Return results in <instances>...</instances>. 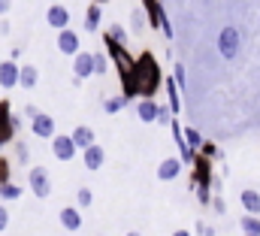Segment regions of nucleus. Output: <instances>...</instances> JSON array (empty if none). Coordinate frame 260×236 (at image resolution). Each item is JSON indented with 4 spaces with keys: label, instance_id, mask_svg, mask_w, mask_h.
<instances>
[{
    "label": "nucleus",
    "instance_id": "nucleus-1",
    "mask_svg": "<svg viewBox=\"0 0 260 236\" xmlns=\"http://www.w3.org/2000/svg\"><path fill=\"white\" fill-rule=\"evenodd\" d=\"M118 79H121V94L127 100H133V97L154 100V94L164 88V70H160V64H157V58L151 52H142L133 61V70L118 76Z\"/></svg>",
    "mask_w": 260,
    "mask_h": 236
},
{
    "label": "nucleus",
    "instance_id": "nucleus-2",
    "mask_svg": "<svg viewBox=\"0 0 260 236\" xmlns=\"http://www.w3.org/2000/svg\"><path fill=\"white\" fill-rule=\"evenodd\" d=\"M103 46H106V58H109V64L118 70V76H124V73H130L133 70V55L127 52V46H121V43H115L109 34L103 37Z\"/></svg>",
    "mask_w": 260,
    "mask_h": 236
},
{
    "label": "nucleus",
    "instance_id": "nucleus-3",
    "mask_svg": "<svg viewBox=\"0 0 260 236\" xmlns=\"http://www.w3.org/2000/svg\"><path fill=\"white\" fill-rule=\"evenodd\" d=\"M239 46H242V34H239V27L227 24V27L218 34V52H221V58L224 61H236L239 58Z\"/></svg>",
    "mask_w": 260,
    "mask_h": 236
},
{
    "label": "nucleus",
    "instance_id": "nucleus-4",
    "mask_svg": "<svg viewBox=\"0 0 260 236\" xmlns=\"http://www.w3.org/2000/svg\"><path fill=\"white\" fill-rule=\"evenodd\" d=\"M27 185H30V191H34L40 200H46V197L52 194V179H49V170H46V167H34V170L27 173Z\"/></svg>",
    "mask_w": 260,
    "mask_h": 236
},
{
    "label": "nucleus",
    "instance_id": "nucleus-5",
    "mask_svg": "<svg viewBox=\"0 0 260 236\" xmlns=\"http://www.w3.org/2000/svg\"><path fill=\"white\" fill-rule=\"evenodd\" d=\"M52 155H55L58 161H64V164L79 155V149H76V142H73L70 133H55V136H52Z\"/></svg>",
    "mask_w": 260,
    "mask_h": 236
},
{
    "label": "nucleus",
    "instance_id": "nucleus-6",
    "mask_svg": "<svg viewBox=\"0 0 260 236\" xmlns=\"http://www.w3.org/2000/svg\"><path fill=\"white\" fill-rule=\"evenodd\" d=\"M15 127H12V106L9 100H0V145H9L15 139Z\"/></svg>",
    "mask_w": 260,
    "mask_h": 236
},
{
    "label": "nucleus",
    "instance_id": "nucleus-7",
    "mask_svg": "<svg viewBox=\"0 0 260 236\" xmlns=\"http://www.w3.org/2000/svg\"><path fill=\"white\" fill-rule=\"evenodd\" d=\"M30 130H34V136H40V139H52L58 130H55V118L46 115V112H37V115L30 118Z\"/></svg>",
    "mask_w": 260,
    "mask_h": 236
},
{
    "label": "nucleus",
    "instance_id": "nucleus-8",
    "mask_svg": "<svg viewBox=\"0 0 260 236\" xmlns=\"http://www.w3.org/2000/svg\"><path fill=\"white\" fill-rule=\"evenodd\" d=\"M46 24H49V27H55V31L70 27V9H67L64 3H52V6L46 9Z\"/></svg>",
    "mask_w": 260,
    "mask_h": 236
},
{
    "label": "nucleus",
    "instance_id": "nucleus-9",
    "mask_svg": "<svg viewBox=\"0 0 260 236\" xmlns=\"http://www.w3.org/2000/svg\"><path fill=\"white\" fill-rule=\"evenodd\" d=\"M73 76L82 82L88 76H94V52H76L73 55Z\"/></svg>",
    "mask_w": 260,
    "mask_h": 236
},
{
    "label": "nucleus",
    "instance_id": "nucleus-10",
    "mask_svg": "<svg viewBox=\"0 0 260 236\" xmlns=\"http://www.w3.org/2000/svg\"><path fill=\"white\" fill-rule=\"evenodd\" d=\"M79 46H82V43H79V34H76L73 27L58 31V52H61V55H70V58H73L76 52H82Z\"/></svg>",
    "mask_w": 260,
    "mask_h": 236
},
{
    "label": "nucleus",
    "instance_id": "nucleus-11",
    "mask_svg": "<svg viewBox=\"0 0 260 236\" xmlns=\"http://www.w3.org/2000/svg\"><path fill=\"white\" fill-rule=\"evenodd\" d=\"M82 164H85V170H100L103 164H106V152H103V145L100 142H94V145H88L85 152H82Z\"/></svg>",
    "mask_w": 260,
    "mask_h": 236
},
{
    "label": "nucleus",
    "instance_id": "nucleus-12",
    "mask_svg": "<svg viewBox=\"0 0 260 236\" xmlns=\"http://www.w3.org/2000/svg\"><path fill=\"white\" fill-rule=\"evenodd\" d=\"M18 85V61H0V91Z\"/></svg>",
    "mask_w": 260,
    "mask_h": 236
},
{
    "label": "nucleus",
    "instance_id": "nucleus-13",
    "mask_svg": "<svg viewBox=\"0 0 260 236\" xmlns=\"http://www.w3.org/2000/svg\"><path fill=\"white\" fill-rule=\"evenodd\" d=\"M142 12H145V21H148L151 27H157V31H160V24L167 21V12H164L160 0H142Z\"/></svg>",
    "mask_w": 260,
    "mask_h": 236
},
{
    "label": "nucleus",
    "instance_id": "nucleus-14",
    "mask_svg": "<svg viewBox=\"0 0 260 236\" xmlns=\"http://www.w3.org/2000/svg\"><path fill=\"white\" fill-rule=\"evenodd\" d=\"M164 88H167V106L173 109V115H179L182 112V91H179L176 79L173 76H164Z\"/></svg>",
    "mask_w": 260,
    "mask_h": 236
},
{
    "label": "nucleus",
    "instance_id": "nucleus-15",
    "mask_svg": "<svg viewBox=\"0 0 260 236\" xmlns=\"http://www.w3.org/2000/svg\"><path fill=\"white\" fill-rule=\"evenodd\" d=\"M182 167H185V164H182L179 158H164L160 167H157V179H160V182H173V179H179Z\"/></svg>",
    "mask_w": 260,
    "mask_h": 236
},
{
    "label": "nucleus",
    "instance_id": "nucleus-16",
    "mask_svg": "<svg viewBox=\"0 0 260 236\" xmlns=\"http://www.w3.org/2000/svg\"><path fill=\"white\" fill-rule=\"evenodd\" d=\"M37 82H40V70H37L34 64H21V67H18V85H21L24 91H34Z\"/></svg>",
    "mask_w": 260,
    "mask_h": 236
},
{
    "label": "nucleus",
    "instance_id": "nucleus-17",
    "mask_svg": "<svg viewBox=\"0 0 260 236\" xmlns=\"http://www.w3.org/2000/svg\"><path fill=\"white\" fill-rule=\"evenodd\" d=\"M58 218H61L64 230H79V227H82V209H79V206H64V209L58 212Z\"/></svg>",
    "mask_w": 260,
    "mask_h": 236
},
{
    "label": "nucleus",
    "instance_id": "nucleus-18",
    "mask_svg": "<svg viewBox=\"0 0 260 236\" xmlns=\"http://www.w3.org/2000/svg\"><path fill=\"white\" fill-rule=\"evenodd\" d=\"M70 136H73V142H76V149H79V152H85L88 145H94V142H97V136H94V130H91L88 124H79Z\"/></svg>",
    "mask_w": 260,
    "mask_h": 236
},
{
    "label": "nucleus",
    "instance_id": "nucleus-19",
    "mask_svg": "<svg viewBox=\"0 0 260 236\" xmlns=\"http://www.w3.org/2000/svg\"><path fill=\"white\" fill-rule=\"evenodd\" d=\"M239 203H242V209L248 215H260V191H254V188L239 191Z\"/></svg>",
    "mask_w": 260,
    "mask_h": 236
},
{
    "label": "nucleus",
    "instance_id": "nucleus-20",
    "mask_svg": "<svg viewBox=\"0 0 260 236\" xmlns=\"http://www.w3.org/2000/svg\"><path fill=\"white\" fill-rule=\"evenodd\" d=\"M100 21H103V12H100V6H97V3H91V6L85 9V31H88V34L100 31Z\"/></svg>",
    "mask_w": 260,
    "mask_h": 236
},
{
    "label": "nucleus",
    "instance_id": "nucleus-21",
    "mask_svg": "<svg viewBox=\"0 0 260 236\" xmlns=\"http://www.w3.org/2000/svg\"><path fill=\"white\" fill-rule=\"evenodd\" d=\"M157 106H160V103H154V100H139L136 115L142 118V124H151V121L157 118Z\"/></svg>",
    "mask_w": 260,
    "mask_h": 236
},
{
    "label": "nucleus",
    "instance_id": "nucleus-22",
    "mask_svg": "<svg viewBox=\"0 0 260 236\" xmlns=\"http://www.w3.org/2000/svg\"><path fill=\"white\" fill-rule=\"evenodd\" d=\"M239 230L248 236H260V215H242L239 218Z\"/></svg>",
    "mask_w": 260,
    "mask_h": 236
},
{
    "label": "nucleus",
    "instance_id": "nucleus-23",
    "mask_svg": "<svg viewBox=\"0 0 260 236\" xmlns=\"http://www.w3.org/2000/svg\"><path fill=\"white\" fill-rule=\"evenodd\" d=\"M21 197V188L15 185V182H3L0 185V200L3 203H12V200H18Z\"/></svg>",
    "mask_w": 260,
    "mask_h": 236
},
{
    "label": "nucleus",
    "instance_id": "nucleus-24",
    "mask_svg": "<svg viewBox=\"0 0 260 236\" xmlns=\"http://www.w3.org/2000/svg\"><path fill=\"white\" fill-rule=\"evenodd\" d=\"M182 136H185V142H188V149H191V152H200L203 136H200V130H197V127H185V130H182Z\"/></svg>",
    "mask_w": 260,
    "mask_h": 236
},
{
    "label": "nucleus",
    "instance_id": "nucleus-25",
    "mask_svg": "<svg viewBox=\"0 0 260 236\" xmlns=\"http://www.w3.org/2000/svg\"><path fill=\"white\" fill-rule=\"evenodd\" d=\"M197 155H203V158H209V161H221V149H218L215 142H209V139H203V145H200Z\"/></svg>",
    "mask_w": 260,
    "mask_h": 236
},
{
    "label": "nucleus",
    "instance_id": "nucleus-26",
    "mask_svg": "<svg viewBox=\"0 0 260 236\" xmlns=\"http://www.w3.org/2000/svg\"><path fill=\"white\" fill-rule=\"evenodd\" d=\"M127 103H130V100H127V97H124V94H121V97H109V100L103 103V109H106L109 115H115V112H121V109H124Z\"/></svg>",
    "mask_w": 260,
    "mask_h": 236
},
{
    "label": "nucleus",
    "instance_id": "nucleus-27",
    "mask_svg": "<svg viewBox=\"0 0 260 236\" xmlns=\"http://www.w3.org/2000/svg\"><path fill=\"white\" fill-rule=\"evenodd\" d=\"M91 203H94V191H91V188H79V191H76V206H79V209H88Z\"/></svg>",
    "mask_w": 260,
    "mask_h": 236
},
{
    "label": "nucleus",
    "instance_id": "nucleus-28",
    "mask_svg": "<svg viewBox=\"0 0 260 236\" xmlns=\"http://www.w3.org/2000/svg\"><path fill=\"white\" fill-rule=\"evenodd\" d=\"M94 73H97V76L109 73V58H106V52H94Z\"/></svg>",
    "mask_w": 260,
    "mask_h": 236
},
{
    "label": "nucleus",
    "instance_id": "nucleus-29",
    "mask_svg": "<svg viewBox=\"0 0 260 236\" xmlns=\"http://www.w3.org/2000/svg\"><path fill=\"white\" fill-rule=\"evenodd\" d=\"M106 34H109V37H112L115 43H121V46H127V31H124L121 24H112V27H109Z\"/></svg>",
    "mask_w": 260,
    "mask_h": 236
},
{
    "label": "nucleus",
    "instance_id": "nucleus-30",
    "mask_svg": "<svg viewBox=\"0 0 260 236\" xmlns=\"http://www.w3.org/2000/svg\"><path fill=\"white\" fill-rule=\"evenodd\" d=\"M3 182H12V167H9V161L0 155V185Z\"/></svg>",
    "mask_w": 260,
    "mask_h": 236
},
{
    "label": "nucleus",
    "instance_id": "nucleus-31",
    "mask_svg": "<svg viewBox=\"0 0 260 236\" xmlns=\"http://www.w3.org/2000/svg\"><path fill=\"white\" fill-rule=\"evenodd\" d=\"M154 121H157V124H164V127H167V124H170V121H173V109H170V106H157V118H154Z\"/></svg>",
    "mask_w": 260,
    "mask_h": 236
},
{
    "label": "nucleus",
    "instance_id": "nucleus-32",
    "mask_svg": "<svg viewBox=\"0 0 260 236\" xmlns=\"http://www.w3.org/2000/svg\"><path fill=\"white\" fill-rule=\"evenodd\" d=\"M173 79H176L179 91H185V85H188V82H185V67H182V64H176V67H173Z\"/></svg>",
    "mask_w": 260,
    "mask_h": 236
},
{
    "label": "nucleus",
    "instance_id": "nucleus-33",
    "mask_svg": "<svg viewBox=\"0 0 260 236\" xmlns=\"http://www.w3.org/2000/svg\"><path fill=\"white\" fill-rule=\"evenodd\" d=\"M209 206L215 209V215H224V212H227V203H224L221 194H212V203H209Z\"/></svg>",
    "mask_w": 260,
    "mask_h": 236
},
{
    "label": "nucleus",
    "instance_id": "nucleus-34",
    "mask_svg": "<svg viewBox=\"0 0 260 236\" xmlns=\"http://www.w3.org/2000/svg\"><path fill=\"white\" fill-rule=\"evenodd\" d=\"M6 227H9V209H6V206L0 203V233H3Z\"/></svg>",
    "mask_w": 260,
    "mask_h": 236
},
{
    "label": "nucleus",
    "instance_id": "nucleus-35",
    "mask_svg": "<svg viewBox=\"0 0 260 236\" xmlns=\"http://www.w3.org/2000/svg\"><path fill=\"white\" fill-rule=\"evenodd\" d=\"M133 27H136V31H142V27H145V12H139V9L133 12Z\"/></svg>",
    "mask_w": 260,
    "mask_h": 236
},
{
    "label": "nucleus",
    "instance_id": "nucleus-36",
    "mask_svg": "<svg viewBox=\"0 0 260 236\" xmlns=\"http://www.w3.org/2000/svg\"><path fill=\"white\" fill-rule=\"evenodd\" d=\"M197 236H215V227H209V224L197 221Z\"/></svg>",
    "mask_w": 260,
    "mask_h": 236
},
{
    "label": "nucleus",
    "instance_id": "nucleus-37",
    "mask_svg": "<svg viewBox=\"0 0 260 236\" xmlns=\"http://www.w3.org/2000/svg\"><path fill=\"white\" fill-rule=\"evenodd\" d=\"M160 34H164L167 40H173V24H170V18H167V21L160 24Z\"/></svg>",
    "mask_w": 260,
    "mask_h": 236
},
{
    "label": "nucleus",
    "instance_id": "nucleus-38",
    "mask_svg": "<svg viewBox=\"0 0 260 236\" xmlns=\"http://www.w3.org/2000/svg\"><path fill=\"white\" fill-rule=\"evenodd\" d=\"M12 9V0H0V15H6Z\"/></svg>",
    "mask_w": 260,
    "mask_h": 236
},
{
    "label": "nucleus",
    "instance_id": "nucleus-39",
    "mask_svg": "<svg viewBox=\"0 0 260 236\" xmlns=\"http://www.w3.org/2000/svg\"><path fill=\"white\" fill-rule=\"evenodd\" d=\"M18 158L27 161V145H24V142H18Z\"/></svg>",
    "mask_w": 260,
    "mask_h": 236
},
{
    "label": "nucleus",
    "instance_id": "nucleus-40",
    "mask_svg": "<svg viewBox=\"0 0 260 236\" xmlns=\"http://www.w3.org/2000/svg\"><path fill=\"white\" fill-rule=\"evenodd\" d=\"M37 112H40V109H37L34 103H30V106H24V115H27V118H34V115H37Z\"/></svg>",
    "mask_w": 260,
    "mask_h": 236
},
{
    "label": "nucleus",
    "instance_id": "nucleus-41",
    "mask_svg": "<svg viewBox=\"0 0 260 236\" xmlns=\"http://www.w3.org/2000/svg\"><path fill=\"white\" fill-rule=\"evenodd\" d=\"M173 236H194V233H191V230H176Z\"/></svg>",
    "mask_w": 260,
    "mask_h": 236
},
{
    "label": "nucleus",
    "instance_id": "nucleus-42",
    "mask_svg": "<svg viewBox=\"0 0 260 236\" xmlns=\"http://www.w3.org/2000/svg\"><path fill=\"white\" fill-rule=\"evenodd\" d=\"M94 3H97V6H103V3H109V0H94Z\"/></svg>",
    "mask_w": 260,
    "mask_h": 236
},
{
    "label": "nucleus",
    "instance_id": "nucleus-43",
    "mask_svg": "<svg viewBox=\"0 0 260 236\" xmlns=\"http://www.w3.org/2000/svg\"><path fill=\"white\" fill-rule=\"evenodd\" d=\"M127 236H142V233H136V230H130V233Z\"/></svg>",
    "mask_w": 260,
    "mask_h": 236
},
{
    "label": "nucleus",
    "instance_id": "nucleus-44",
    "mask_svg": "<svg viewBox=\"0 0 260 236\" xmlns=\"http://www.w3.org/2000/svg\"><path fill=\"white\" fill-rule=\"evenodd\" d=\"M52 3H61V0H52Z\"/></svg>",
    "mask_w": 260,
    "mask_h": 236
},
{
    "label": "nucleus",
    "instance_id": "nucleus-45",
    "mask_svg": "<svg viewBox=\"0 0 260 236\" xmlns=\"http://www.w3.org/2000/svg\"><path fill=\"white\" fill-rule=\"evenodd\" d=\"M0 152H3V145H0Z\"/></svg>",
    "mask_w": 260,
    "mask_h": 236
},
{
    "label": "nucleus",
    "instance_id": "nucleus-46",
    "mask_svg": "<svg viewBox=\"0 0 260 236\" xmlns=\"http://www.w3.org/2000/svg\"><path fill=\"white\" fill-rule=\"evenodd\" d=\"M242 236H248V233H242Z\"/></svg>",
    "mask_w": 260,
    "mask_h": 236
}]
</instances>
